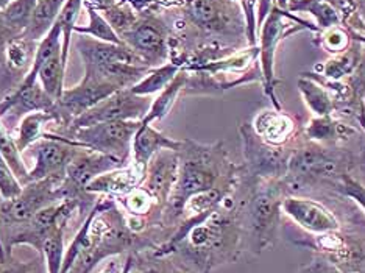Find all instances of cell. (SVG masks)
Returning <instances> with one entry per match:
<instances>
[{
    "label": "cell",
    "instance_id": "obj_1",
    "mask_svg": "<svg viewBox=\"0 0 365 273\" xmlns=\"http://www.w3.org/2000/svg\"><path fill=\"white\" fill-rule=\"evenodd\" d=\"M139 235L111 197H98L64 253L61 273H91L115 254L135 250Z\"/></svg>",
    "mask_w": 365,
    "mask_h": 273
},
{
    "label": "cell",
    "instance_id": "obj_2",
    "mask_svg": "<svg viewBox=\"0 0 365 273\" xmlns=\"http://www.w3.org/2000/svg\"><path fill=\"white\" fill-rule=\"evenodd\" d=\"M177 183L164 208V220L170 223L181 219V212L189 198L220 185V163L214 147H203L190 140H182Z\"/></svg>",
    "mask_w": 365,
    "mask_h": 273
},
{
    "label": "cell",
    "instance_id": "obj_3",
    "mask_svg": "<svg viewBox=\"0 0 365 273\" xmlns=\"http://www.w3.org/2000/svg\"><path fill=\"white\" fill-rule=\"evenodd\" d=\"M85 211L86 206L77 198H64L63 202L41 210L22 225L0 231V241H2L6 256H11V248L18 245H29L41 254L47 237L58 227L69 225L76 214Z\"/></svg>",
    "mask_w": 365,
    "mask_h": 273
},
{
    "label": "cell",
    "instance_id": "obj_4",
    "mask_svg": "<svg viewBox=\"0 0 365 273\" xmlns=\"http://www.w3.org/2000/svg\"><path fill=\"white\" fill-rule=\"evenodd\" d=\"M139 125L140 120H120L96 123V125L83 128L55 130L51 133L69 139L77 147L102 155H110L128 164L131 143Z\"/></svg>",
    "mask_w": 365,
    "mask_h": 273
},
{
    "label": "cell",
    "instance_id": "obj_5",
    "mask_svg": "<svg viewBox=\"0 0 365 273\" xmlns=\"http://www.w3.org/2000/svg\"><path fill=\"white\" fill-rule=\"evenodd\" d=\"M63 181L64 175L31 181L24 185L21 194L14 198H0V231L19 227L41 210L63 202L66 198Z\"/></svg>",
    "mask_w": 365,
    "mask_h": 273
},
{
    "label": "cell",
    "instance_id": "obj_6",
    "mask_svg": "<svg viewBox=\"0 0 365 273\" xmlns=\"http://www.w3.org/2000/svg\"><path fill=\"white\" fill-rule=\"evenodd\" d=\"M120 91L113 83L105 78L96 76L93 72H85V77L81 78L77 86L64 89L63 96L58 98L53 108L56 122L53 125L64 127L80 118L81 114L93 110L105 98Z\"/></svg>",
    "mask_w": 365,
    "mask_h": 273
},
{
    "label": "cell",
    "instance_id": "obj_7",
    "mask_svg": "<svg viewBox=\"0 0 365 273\" xmlns=\"http://www.w3.org/2000/svg\"><path fill=\"white\" fill-rule=\"evenodd\" d=\"M123 165L128 164L114 158V156L91 152L86 150V148H80L76 158L71 161L64 173L63 189L66 192V198H77V200H80L86 206V210H91L98 197L86 194V186L94 178L102 175V173L118 168H123Z\"/></svg>",
    "mask_w": 365,
    "mask_h": 273
},
{
    "label": "cell",
    "instance_id": "obj_8",
    "mask_svg": "<svg viewBox=\"0 0 365 273\" xmlns=\"http://www.w3.org/2000/svg\"><path fill=\"white\" fill-rule=\"evenodd\" d=\"M152 106V101L148 97L138 96L131 93L130 88L120 89L114 93L103 102L94 106L93 110L81 114L80 118L73 119L69 125L55 127L48 131L55 130H72V128H83L91 127L96 123L105 122H120V120H143L145 114Z\"/></svg>",
    "mask_w": 365,
    "mask_h": 273
},
{
    "label": "cell",
    "instance_id": "obj_9",
    "mask_svg": "<svg viewBox=\"0 0 365 273\" xmlns=\"http://www.w3.org/2000/svg\"><path fill=\"white\" fill-rule=\"evenodd\" d=\"M35 165L29 172L27 183L48 177L64 175L66 169L81 147L72 144L69 139L46 131L43 139L31 147Z\"/></svg>",
    "mask_w": 365,
    "mask_h": 273
},
{
    "label": "cell",
    "instance_id": "obj_10",
    "mask_svg": "<svg viewBox=\"0 0 365 273\" xmlns=\"http://www.w3.org/2000/svg\"><path fill=\"white\" fill-rule=\"evenodd\" d=\"M281 203H283V198L279 197V191L273 187L259 189L252 198L248 225H250L252 241L258 252L267 248L275 241L281 216Z\"/></svg>",
    "mask_w": 365,
    "mask_h": 273
},
{
    "label": "cell",
    "instance_id": "obj_11",
    "mask_svg": "<svg viewBox=\"0 0 365 273\" xmlns=\"http://www.w3.org/2000/svg\"><path fill=\"white\" fill-rule=\"evenodd\" d=\"M55 101L48 96L38 81H29L22 78L19 85L13 88L2 101H0V119L6 115L11 119L21 120L24 115L35 111H52Z\"/></svg>",
    "mask_w": 365,
    "mask_h": 273
},
{
    "label": "cell",
    "instance_id": "obj_12",
    "mask_svg": "<svg viewBox=\"0 0 365 273\" xmlns=\"http://www.w3.org/2000/svg\"><path fill=\"white\" fill-rule=\"evenodd\" d=\"M287 216L297 225L314 235H331L340 228V222L325 205L303 197H286L281 203Z\"/></svg>",
    "mask_w": 365,
    "mask_h": 273
},
{
    "label": "cell",
    "instance_id": "obj_13",
    "mask_svg": "<svg viewBox=\"0 0 365 273\" xmlns=\"http://www.w3.org/2000/svg\"><path fill=\"white\" fill-rule=\"evenodd\" d=\"M180 169V155L173 150L158 152L150 160L145 170L143 186L150 194L158 206L168 205L172 189L177 183Z\"/></svg>",
    "mask_w": 365,
    "mask_h": 273
},
{
    "label": "cell",
    "instance_id": "obj_14",
    "mask_svg": "<svg viewBox=\"0 0 365 273\" xmlns=\"http://www.w3.org/2000/svg\"><path fill=\"white\" fill-rule=\"evenodd\" d=\"M76 48L81 61L88 68H102L110 64H135L147 66L140 58L125 44L103 43L85 35H77ZM150 68V66H148Z\"/></svg>",
    "mask_w": 365,
    "mask_h": 273
},
{
    "label": "cell",
    "instance_id": "obj_15",
    "mask_svg": "<svg viewBox=\"0 0 365 273\" xmlns=\"http://www.w3.org/2000/svg\"><path fill=\"white\" fill-rule=\"evenodd\" d=\"M120 39L147 66L160 64L168 55V39L163 27L155 21H138Z\"/></svg>",
    "mask_w": 365,
    "mask_h": 273
},
{
    "label": "cell",
    "instance_id": "obj_16",
    "mask_svg": "<svg viewBox=\"0 0 365 273\" xmlns=\"http://www.w3.org/2000/svg\"><path fill=\"white\" fill-rule=\"evenodd\" d=\"M144 178V170L138 169L135 164H128L98 175L86 186L85 192L97 197H111L115 200V198L125 197L131 191H135L136 187L143 185Z\"/></svg>",
    "mask_w": 365,
    "mask_h": 273
},
{
    "label": "cell",
    "instance_id": "obj_17",
    "mask_svg": "<svg viewBox=\"0 0 365 273\" xmlns=\"http://www.w3.org/2000/svg\"><path fill=\"white\" fill-rule=\"evenodd\" d=\"M283 10L275 6L267 14V19L262 24L261 31V61H262V73L265 80V93L272 98L275 108H279L277 97L273 94V83H275V53L283 31Z\"/></svg>",
    "mask_w": 365,
    "mask_h": 273
},
{
    "label": "cell",
    "instance_id": "obj_18",
    "mask_svg": "<svg viewBox=\"0 0 365 273\" xmlns=\"http://www.w3.org/2000/svg\"><path fill=\"white\" fill-rule=\"evenodd\" d=\"M182 147V140H175L169 136L163 135L161 131L152 127V123H143L136 131L135 138L131 143V156L133 161L138 169L147 170V165L150 163L153 156L161 150H173L180 152Z\"/></svg>",
    "mask_w": 365,
    "mask_h": 273
},
{
    "label": "cell",
    "instance_id": "obj_19",
    "mask_svg": "<svg viewBox=\"0 0 365 273\" xmlns=\"http://www.w3.org/2000/svg\"><path fill=\"white\" fill-rule=\"evenodd\" d=\"M55 122L56 118L52 111H35L24 115L18 123V135L14 138L18 150L22 153L35 145L48 131V125H53Z\"/></svg>",
    "mask_w": 365,
    "mask_h": 273
},
{
    "label": "cell",
    "instance_id": "obj_20",
    "mask_svg": "<svg viewBox=\"0 0 365 273\" xmlns=\"http://www.w3.org/2000/svg\"><path fill=\"white\" fill-rule=\"evenodd\" d=\"M242 136L245 155L256 170L262 173L279 172L283 160L279 158L278 153L273 152V148H269L264 143H261V138L255 131H250L248 127H242Z\"/></svg>",
    "mask_w": 365,
    "mask_h": 273
},
{
    "label": "cell",
    "instance_id": "obj_21",
    "mask_svg": "<svg viewBox=\"0 0 365 273\" xmlns=\"http://www.w3.org/2000/svg\"><path fill=\"white\" fill-rule=\"evenodd\" d=\"M66 0H38L35 10L31 13L27 29L24 30L22 36H26L35 43H39L51 29L55 26V22L60 16Z\"/></svg>",
    "mask_w": 365,
    "mask_h": 273
},
{
    "label": "cell",
    "instance_id": "obj_22",
    "mask_svg": "<svg viewBox=\"0 0 365 273\" xmlns=\"http://www.w3.org/2000/svg\"><path fill=\"white\" fill-rule=\"evenodd\" d=\"M252 128L264 143L278 145L287 140L294 130V123L281 113L262 111L255 118Z\"/></svg>",
    "mask_w": 365,
    "mask_h": 273
},
{
    "label": "cell",
    "instance_id": "obj_23",
    "mask_svg": "<svg viewBox=\"0 0 365 273\" xmlns=\"http://www.w3.org/2000/svg\"><path fill=\"white\" fill-rule=\"evenodd\" d=\"M186 14L205 30H220L225 22L222 0H186Z\"/></svg>",
    "mask_w": 365,
    "mask_h": 273
},
{
    "label": "cell",
    "instance_id": "obj_24",
    "mask_svg": "<svg viewBox=\"0 0 365 273\" xmlns=\"http://www.w3.org/2000/svg\"><path fill=\"white\" fill-rule=\"evenodd\" d=\"M289 169L297 175H329L334 172L336 164L317 148H304L294 155Z\"/></svg>",
    "mask_w": 365,
    "mask_h": 273
},
{
    "label": "cell",
    "instance_id": "obj_25",
    "mask_svg": "<svg viewBox=\"0 0 365 273\" xmlns=\"http://www.w3.org/2000/svg\"><path fill=\"white\" fill-rule=\"evenodd\" d=\"M36 47L38 43L22 35L8 41L2 51L5 56V63L8 68H10V71L24 72V76H26L31 68L33 60H35Z\"/></svg>",
    "mask_w": 365,
    "mask_h": 273
},
{
    "label": "cell",
    "instance_id": "obj_26",
    "mask_svg": "<svg viewBox=\"0 0 365 273\" xmlns=\"http://www.w3.org/2000/svg\"><path fill=\"white\" fill-rule=\"evenodd\" d=\"M187 81H189L187 73L180 71L177 73V77L172 80L170 85L165 88V89H163L161 93H160V96H158L155 101L152 102L150 110H148V113L145 114V118L140 120V122H143V123H153L155 120L164 119L165 115L170 113L172 106L175 105L181 91L186 88Z\"/></svg>",
    "mask_w": 365,
    "mask_h": 273
},
{
    "label": "cell",
    "instance_id": "obj_27",
    "mask_svg": "<svg viewBox=\"0 0 365 273\" xmlns=\"http://www.w3.org/2000/svg\"><path fill=\"white\" fill-rule=\"evenodd\" d=\"M178 72H180L178 64L168 63L163 66H156V68L147 72V76L143 80H139L136 85L131 86L130 89L131 93H135L138 96L150 97L168 88L172 83V80L177 77Z\"/></svg>",
    "mask_w": 365,
    "mask_h": 273
},
{
    "label": "cell",
    "instance_id": "obj_28",
    "mask_svg": "<svg viewBox=\"0 0 365 273\" xmlns=\"http://www.w3.org/2000/svg\"><path fill=\"white\" fill-rule=\"evenodd\" d=\"M85 8L88 11V26H77L73 33L77 35L91 36L103 43H113V44H123L118 33L113 30V27L108 24L101 11H97L93 5L85 2Z\"/></svg>",
    "mask_w": 365,
    "mask_h": 273
},
{
    "label": "cell",
    "instance_id": "obj_29",
    "mask_svg": "<svg viewBox=\"0 0 365 273\" xmlns=\"http://www.w3.org/2000/svg\"><path fill=\"white\" fill-rule=\"evenodd\" d=\"M81 6H85V0H66L63 10L56 19L58 26L61 29V52L66 66H68L72 35L77 27V19L80 16Z\"/></svg>",
    "mask_w": 365,
    "mask_h": 273
},
{
    "label": "cell",
    "instance_id": "obj_30",
    "mask_svg": "<svg viewBox=\"0 0 365 273\" xmlns=\"http://www.w3.org/2000/svg\"><path fill=\"white\" fill-rule=\"evenodd\" d=\"M0 153H2L8 165H10L11 170L14 172L16 178L21 181V185H27L30 169L27 168V164L24 163L21 152L18 150V147H16L14 138H11V135L8 133L2 119H0Z\"/></svg>",
    "mask_w": 365,
    "mask_h": 273
},
{
    "label": "cell",
    "instance_id": "obj_31",
    "mask_svg": "<svg viewBox=\"0 0 365 273\" xmlns=\"http://www.w3.org/2000/svg\"><path fill=\"white\" fill-rule=\"evenodd\" d=\"M68 225L58 227L53 233L47 237V241L41 250V256L46 262V273H61L64 261V235Z\"/></svg>",
    "mask_w": 365,
    "mask_h": 273
},
{
    "label": "cell",
    "instance_id": "obj_32",
    "mask_svg": "<svg viewBox=\"0 0 365 273\" xmlns=\"http://www.w3.org/2000/svg\"><path fill=\"white\" fill-rule=\"evenodd\" d=\"M298 89L300 94L304 98L306 105L309 106L311 111L323 118V115H329L333 111V101H331L328 93L317 83L312 80H300L298 81Z\"/></svg>",
    "mask_w": 365,
    "mask_h": 273
},
{
    "label": "cell",
    "instance_id": "obj_33",
    "mask_svg": "<svg viewBox=\"0 0 365 273\" xmlns=\"http://www.w3.org/2000/svg\"><path fill=\"white\" fill-rule=\"evenodd\" d=\"M36 4L38 0H13V2L2 11L6 24L18 36H21L24 30L27 29L31 13L35 10Z\"/></svg>",
    "mask_w": 365,
    "mask_h": 273
},
{
    "label": "cell",
    "instance_id": "obj_34",
    "mask_svg": "<svg viewBox=\"0 0 365 273\" xmlns=\"http://www.w3.org/2000/svg\"><path fill=\"white\" fill-rule=\"evenodd\" d=\"M290 10L295 11H311L315 19H317L320 27L331 29L339 24V16L334 11V8L325 0H295L292 5H289Z\"/></svg>",
    "mask_w": 365,
    "mask_h": 273
},
{
    "label": "cell",
    "instance_id": "obj_35",
    "mask_svg": "<svg viewBox=\"0 0 365 273\" xmlns=\"http://www.w3.org/2000/svg\"><path fill=\"white\" fill-rule=\"evenodd\" d=\"M98 11V10H97ZM103 18L108 21V24L113 27V30L118 33L119 38L122 35H125L127 31H130L135 24L138 22L135 13H133L131 8L128 5L123 4H115L113 6H108L101 10Z\"/></svg>",
    "mask_w": 365,
    "mask_h": 273
},
{
    "label": "cell",
    "instance_id": "obj_36",
    "mask_svg": "<svg viewBox=\"0 0 365 273\" xmlns=\"http://www.w3.org/2000/svg\"><path fill=\"white\" fill-rule=\"evenodd\" d=\"M345 128L342 123H334L328 115H323V118H317L309 123L306 133L311 139L315 140H328V139H336L340 136V131Z\"/></svg>",
    "mask_w": 365,
    "mask_h": 273
},
{
    "label": "cell",
    "instance_id": "obj_37",
    "mask_svg": "<svg viewBox=\"0 0 365 273\" xmlns=\"http://www.w3.org/2000/svg\"><path fill=\"white\" fill-rule=\"evenodd\" d=\"M22 191L21 181L16 178L14 172L11 170L10 165H8L6 160L0 153V198H14L19 195Z\"/></svg>",
    "mask_w": 365,
    "mask_h": 273
},
{
    "label": "cell",
    "instance_id": "obj_38",
    "mask_svg": "<svg viewBox=\"0 0 365 273\" xmlns=\"http://www.w3.org/2000/svg\"><path fill=\"white\" fill-rule=\"evenodd\" d=\"M38 269L36 261H19L14 259L13 254L5 261H0V273H31Z\"/></svg>",
    "mask_w": 365,
    "mask_h": 273
},
{
    "label": "cell",
    "instance_id": "obj_39",
    "mask_svg": "<svg viewBox=\"0 0 365 273\" xmlns=\"http://www.w3.org/2000/svg\"><path fill=\"white\" fill-rule=\"evenodd\" d=\"M323 39H325V44L329 52H342L348 46V38L345 33L334 27L328 29V33Z\"/></svg>",
    "mask_w": 365,
    "mask_h": 273
},
{
    "label": "cell",
    "instance_id": "obj_40",
    "mask_svg": "<svg viewBox=\"0 0 365 273\" xmlns=\"http://www.w3.org/2000/svg\"><path fill=\"white\" fill-rule=\"evenodd\" d=\"M344 192L350 198H353V200L365 211V187L361 183H358V181L350 178V177H345L344 178Z\"/></svg>",
    "mask_w": 365,
    "mask_h": 273
},
{
    "label": "cell",
    "instance_id": "obj_41",
    "mask_svg": "<svg viewBox=\"0 0 365 273\" xmlns=\"http://www.w3.org/2000/svg\"><path fill=\"white\" fill-rule=\"evenodd\" d=\"M127 262L128 256L123 258V254H115L108 258L101 264V267L96 273H125L127 272Z\"/></svg>",
    "mask_w": 365,
    "mask_h": 273
},
{
    "label": "cell",
    "instance_id": "obj_42",
    "mask_svg": "<svg viewBox=\"0 0 365 273\" xmlns=\"http://www.w3.org/2000/svg\"><path fill=\"white\" fill-rule=\"evenodd\" d=\"M18 35L11 30V27L8 26L2 11H0V48H4L8 41H11L13 38H16Z\"/></svg>",
    "mask_w": 365,
    "mask_h": 273
},
{
    "label": "cell",
    "instance_id": "obj_43",
    "mask_svg": "<svg viewBox=\"0 0 365 273\" xmlns=\"http://www.w3.org/2000/svg\"><path fill=\"white\" fill-rule=\"evenodd\" d=\"M302 273H340L337 269H334L333 266H328V264H312L311 267L304 269Z\"/></svg>",
    "mask_w": 365,
    "mask_h": 273
},
{
    "label": "cell",
    "instance_id": "obj_44",
    "mask_svg": "<svg viewBox=\"0 0 365 273\" xmlns=\"http://www.w3.org/2000/svg\"><path fill=\"white\" fill-rule=\"evenodd\" d=\"M13 2V0H0V11H4L5 8L10 5Z\"/></svg>",
    "mask_w": 365,
    "mask_h": 273
},
{
    "label": "cell",
    "instance_id": "obj_45",
    "mask_svg": "<svg viewBox=\"0 0 365 273\" xmlns=\"http://www.w3.org/2000/svg\"><path fill=\"white\" fill-rule=\"evenodd\" d=\"M287 5V0H278V8H284Z\"/></svg>",
    "mask_w": 365,
    "mask_h": 273
},
{
    "label": "cell",
    "instance_id": "obj_46",
    "mask_svg": "<svg viewBox=\"0 0 365 273\" xmlns=\"http://www.w3.org/2000/svg\"><path fill=\"white\" fill-rule=\"evenodd\" d=\"M31 273H36V270H33V272H31Z\"/></svg>",
    "mask_w": 365,
    "mask_h": 273
}]
</instances>
